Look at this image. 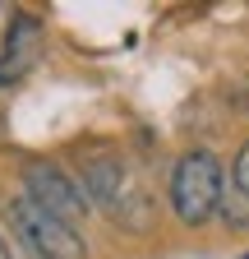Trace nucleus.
<instances>
[{"label": "nucleus", "instance_id": "obj_6", "mask_svg": "<svg viewBox=\"0 0 249 259\" xmlns=\"http://www.w3.org/2000/svg\"><path fill=\"white\" fill-rule=\"evenodd\" d=\"M217 213H222L231 227H249V194H240L235 185L222 190V204H217Z\"/></svg>", "mask_w": 249, "mask_h": 259}, {"label": "nucleus", "instance_id": "obj_7", "mask_svg": "<svg viewBox=\"0 0 249 259\" xmlns=\"http://www.w3.org/2000/svg\"><path fill=\"white\" fill-rule=\"evenodd\" d=\"M231 185H235L240 194H249V144L240 148V157H235V167H231Z\"/></svg>", "mask_w": 249, "mask_h": 259}, {"label": "nucleus", "instance_id": "obj_3", "mask_svg": "<svg viewBox=\"0 0 249 259\" xmlns=\"http://www.w3.org/2000/svg\"><path fill=\"white\" fill-rule=\"evenodd\" d=\"M23 185H28L23 199H33L42 213H51L60 222H70V218H79L88 208L83 194H79V185L60 171V167H51V162H33V167H23Z\"/></svg>", "mask_w": 249, "mask_h": 259}, {"label": "nucleus", "instance_id": "obj_9", "mask_svg": "<svg viewBox=\"0 0 249 259\" xmlns=\"http://www.w3.org/2000/svg\"><path fill=\"white\" fill-rule=\"evenodd\" d=\"M240 259H249V254H240Z\"/></svg>", "mask_w": 249, "mask_h": 259}, {"label": "nucleus", "instance_id": "obj_1", "mask_svg": "<svg viewBox=\"0 0 249 259\" xmlns=\"http://www.w3.org/2000/svg\"><path fill=\"white\" fill-rule=\"evenodd\" d=\"M217 204H222V162H217L212 153L194 148V153H184L175 162V171H171V208L180 222H190V227H203Z\"/></svg>", "mask_w": 249, "mask_h": 259}, {"label": "nucleus", "instance_id": "obj_8", "mask_svg": "<svg viewBox=\"0 0 249 259\" xmlns=\"http://www.w3.org/2000/svg\"><path fill=\"white\" fill-rule=\"evenodd\" d=\"M0 259H10V250H5V241H0Z\"/></svg>", "mask_w": 249, "mask_h": 259}, {"label": "nucleus", "instance_id": "obj_4", "mask_svg": "<svg viewBox=\"0 0 249 259\" xmlns=\"http://www.w3.org/2000/svg\"><path fill=\"white\" fill-rule=\"evenodd\" d=\"M33 51H37V23L33 19H14L5 60H0V79H19L28 65H33Z\"/></svg>", "mask_w": 249, "mask_h": 259}, {"label": "nucleus", "instance_id": "obj_2", "mask_svg": "<svg viewBox=\"0 0 249 259\" xmlns=\"http://www.w3.org/2000/svg\"><path fill=\"white\" fill-rule=\"evenodd\" d=\"M10 222H14L19 241L28 245V254H37V259H83L79 232H74L70 222L42 213L33 199H14L10 204Z\"/></svg>", "mask_w": 249, "mask_h": 259}, {"label": "nucleus", "instance_id": "obj_5", "mask_svg": "<svg viewBox=\"0 0 249 259\" xmlns=\"http://www.w3.org/2000/svg\"><path fill=\"white\" fill-rule=\"evenodd\" d=\"M88 190H92L97 204H111L115 190H120V167H115V162H92V167H88Z\"/></svg>", "mask_w": 249, "mask_h": 259}]
</instances>
